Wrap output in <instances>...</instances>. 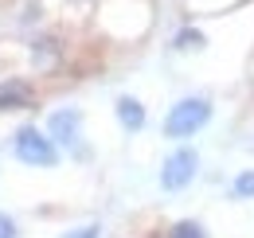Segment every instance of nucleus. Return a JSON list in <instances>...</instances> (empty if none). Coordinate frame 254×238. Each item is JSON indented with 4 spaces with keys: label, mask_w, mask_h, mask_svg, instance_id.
Segmentation results:
<instances>
[{
    "label": "nucleus",
    "mask_w": 254,
    "mask_h": 238,
    "mask_svg": "<svg viewBox=\"0 0 254 238\" xmlns=\"http://www.w3.org/2000/svg\"><path fill=\"white\" fill-rule=\"evenodd\" d=\"M211 114H215L211 98L188 94V98H180V102L168 106V114H164V137H168V141H188V137H195V133L211 121Z\"/></svg>",
    "instance_id": "obj_1"
},
{
    "label": "nucleus",
    "mask_w": 254,
    "mask_h": 238,
    "mask_svg": "<svg viewBox=\"0 0 254 238\" xmlns=\"http://www.w3.org/2000/svg\"><path fill=\"white\" fill-rule=\"evenodd\" d=\"M12 156L28 168H55L59 164V145L47 137L43 125H20L12 133Z\"/></svg>",
    "instance_id": "obj_2"
},
{
    "label": "nucleus",
    "mask_w": 254,
    "mask_h": 238,
    "mask_svg": "<svg viewBox=\"0 0 254 238\" xmlns=\"http://www.w3.org/2000/svg\"><path fill=\"white\" fill-rule=\"evenodd\" d=\"M47 137L66 152H78V156H86L82 149V110H74V106H63V110H51L47 114Z\"/></svg>",
    "instance_id": "obj_3"
},
{
    "label": "nucleus",
    "mask_w": 254,
    "mask_h": 238,
    "mask_svg": "<svg viewBox=\"0 0 254 238\" xmlns=\"http://www.w3.org/2000/svg\"><path fill=\"white\" fill-rule=\"evenodd\" d=\"M195 172H199V152L191 145H180V149L168 152L164 164H160V187L164 191H184L195 179Z\"/></svg>",
    "instance_id": "obj_4"
},
{
    "label": "nucleus",
    "mask_w": 254,
    "mask_h": 238,
    "mask_svg": "<svg viewBox=\"0 0 254 238\" xmlns=\"http://www.w3.org/2000/svg\"><path fill=\"white\" fill-rule=\"evenodd\" d=\"M35 106V86L20 74H4L0 78V114H16V110H32Z\"/></svg>",
    "instance_id": "obj_5"
},
{
    "label": "nucleus",
    "mask_w": 254,
    "mask_h": 238,
    "mask_svg": "<svg viewBox=\"0 0 254 238\" xmlns=\"http://www.w3.org/2000/svg\"><path fill=\"white\" fill-rule=\"evenodd\" d=\"M114 118H118V125H122L126 133H141V129L149 125V110H145V102H141V98L122 94V98L114 102Z\"/></svg>",
    "instance_id": "obj_6"
},
{
    "label": "nucleus",
    "mask_w": 254,
    "mask_h": 238,
    "mask_svg": "<svg viewBox=\"0 0 254 238\" xmlns=\"http://www.w3.org/2000/svg\"><path fill=\"white\" fill-rule=\"evenodd\" d=\"M32 62L39 70H55L63 62V39L59 35H35L32 39Z\"/></svg>",
    "instance_id": "obj_7"
},
{
    "label": "nucleus",
    "mask_w": 254,
    "mask_h": 238,
    "mask_svg": "<svg viewBox=\"0 0 254 238\" xmlns=\"http://www.w3.org/2000/svg\"><path fill=\"white\" fill-rule=\"evenodd\" d=\"M203 47H207V35H203V28H195V24H188V28H180L172 35V51H180V55L203 51Z\"/></svg>",
    "instance_id": "obj_8"
},
{
    "label": "nucleus",
    "mask_w": 254,
    "mask_h": 238,
    "mask_svg": "<svg viewBox=\"0 0 254 238\" xmlns=\"http://www.w3.org/2000/svg\"><path fill=\"white\" fill-rule=\"evenodd\" d=\"M231 195L235 199H254V168H243L239 176L231 179Z\"/></svg>",
    "instance_id": "obj_9"
},
{
    "label": "nucleus",
    "mask_w": 254,
    "mask_h": 238,
    "mask_svg": "<svg viewBox=\"0 0 254 238\" xmlns=\"http://www.w3.org/2000/svg\"><path fill=\"white\" fill-rule=\"evenodd\" d=\"M168 238H207V235H203V227H199V223L180 219V223H172V227H168Z\"/></svg>",
    "instance_id": "obj_10"
},
{
    "label": "nucleus",
    "mask_w": 254,
    "mask_h": 238,
    "mask_svg": "<svg viewBox=\"0 0 254 238\" xmlns=\"http://www.w3.org/2000/svg\"><path fill=\"white\" fill-rule=\"evenodd\" d=\"M98 235H102V227H98V223H90V227H78V231H70L66 238H98Z\"/></svg>",
    "instance_id": "obj_11"
},
{
    "label": "nucleus",
    "mask_w": 254,
    "mask_h": 238,
    "mask_svg": "<svg viewBox=\"0 0 254 238\" xmlns=\"http://www.w3.org/2000/svg\"><path fill=\"white\" fill-rule=\"evenodd\" d=\"M0 238H16V223L8 215H0Z\"/></svg>",
    "instance_id": "obj_12"
}]
</instances>
